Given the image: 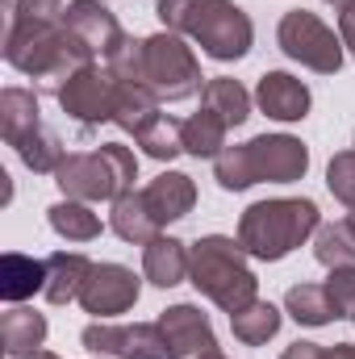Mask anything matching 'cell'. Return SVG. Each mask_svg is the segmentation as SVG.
<instances>
[{
    "label": "cell",
    "mask_w": 355,
    "mask_h": 359,
    "mask_svg": "<svg viewBox=\"0 0 355 359\" xmlns=\"http://www.w3.org/2000/svg\"><path fill=\"white\" fill-rule=\"evenodd\" d=\"M92 268L96 264H92L88 255H80V251H55V255H46V288H42V297L51 305L80 301L84 280L92 276Z\"/></svg>",
    "instance_id": "2e32d148"
},
{
    "label": "cell",
    "mask_w": 355,
    "mask_h": 359,
    "mask_svg": "<svg viewBox=\"0 0 355 359\" xmlns=\"http://www.w3.org/2000/svg\"><path fill=\"white\" fill-rule=\"evenodd\" d=\"M63 25L88 46L92 59H109V55L117 50V42L126 38L121 25H117V17H113L100 0H72V4L63 8Z\"/></svg>",
    "instance_id": "4fadbf2b"
},
{
    "label": "cell",
    "mask_w": 355,
    "mask_h": 359,
    "mask_svg": "<svg viewBox=\"0 0 355 359\" xmlns=\"http://www.w3.org/2000/svg\"><path fill=\"white\" fill-rule=\"evenodd\" d=\"M138 292H142V284H138V276L130 268H121V264H96L92 276L84 280L80 305L96 322H109L117 313H130L138 305Z\"/></svg>",
    "instance_id": "8fae6325"
},
{
    "label": "cell",
    "mask_w": 355,
    "mask_h": 359,
    "mask_svg": "<svg viewBox=\"0 0 355 359\" xmlns=\"http://www.w3.org/2000/svg\"><path fill=\"white\" fill-rule=\"evenodd\" d=\"M284 309L301 326H330L339 318L335 305H330V297H326V284H293L284 292Z\"/></svg>",
    "instance_id": "4316f807"
},
{
    "label": "cell",
    "mask_w": 355,
    "mask_h": 359,
    "mask_svg": "<svg viewBox=\"0 0 355 359\" xmlns=\"http://www.w3.org/2000/svg\"><path fill=\"white\" fill-rule=\"evenodd\" d=\"M29 359H63V355H55V351H34Z\"/></svg>",
    "instance_id": "74e56055"
},
{
    "label": "cell",
    "mask_w": 355,
    "mask_h": 359,
    "mask_svg": "<svg viewBox=\"0 0 355 359\" xmlns=\"http://www.w3.org/2000/svg\"><path fill=\"white\" fill-rule=\"evenodd\" d=\"M80 343L100 359H168L159 322H134V326L92 322V326H84Z\"/></svg>",
    "instance_id": "9c48e42d"
},
{
    "label": "cell",
    "mask_w": 355,
    "mask_h": 359,
    "mask_svg": "<svg viewBox=\"0 0 355 359\" xmlns=\"http://www.w3.org/2000/svg\"><path fill=\"white\" fill-rule=\"evenodd\" d=\"M38 126H42V117H38V92H29V88L0 92V134H4L8 147H17Z\"/></svg>",
    "instance_id": "44dd1931"
},
{
    "label": "cell",
    "mask_w": 355,
    "mask_h": 359,
    "mask_svg": "<svg viewBox=\"0 0 355 359\" xmlns=\"http://www.w3.org/2000/svg\"><path fill=\"white\" fill-rule=\"evenodd\" d=\"M326 297L335 305L339 318H351L355 313V268H335L326 276Z\"/></svg>",
    "instance_id": "d6a6232c"
},
{
    "label": "cell",
    "mask_w": 355,
    "mask_h": 359,
    "mask_svg": "<svg viewBox=\"0 0 355 359\" xmlns=\"http://www.w3.org/2000/svg\"><path fill=\"white\" fill-rule=\"evenodd\" d=\"M8 13L21 17V21H42V25H51V21H63V0H13Z\"/></svg>",
    "instance_id": "836d02e7"
},
{
    "label": "cell",
    "mask_w": 355,
    "mask_h": 359,
    "mask_svg": "<svg viewBox=\"0 0 355 359\" xmlns=\"http://www.w3.org/2000/svg\"><path fill=\"white\" fill-rule=\"evenodd\" d=\"M4 59H8L21 76H29L34 88L46 92V96H59L63 84H67L80 67L96 63L92 50L63 25V21L42 25V21H21V17H13V13H8V21H4Z\"/></svg>",
    "instance_id": "6da1fadb"
},
{
    "label": "cell",
    "mask_w": 355,
    "mask_h": 359,
    "mask_svg": "<svg viewBox=\"0 0 355 359\" xmlns=\"http://www.w3.org/2000/svg\"><path fill=\"white\" fill-rule=\"evenodd\" d=\"M201 100H205V109H213L226 126H243V121L251 117V92L243 88L239 80H230V76H213V80H205Z\"/></svg>",
    "instance_id": "603a6c76"
},
{
    "label": "cell",
    "mask_w": 355,
    "mask_h": 359,
    "mask_svg": "<svg viewBox=\"0 0 355 359\" xmlns=\"http://www.w3.org/2000/svg\"><path fill=\"white\" fill-rule=\"evenodd\" d=\"M46 222H51V230L59 234V238H67V243H92L96 234H100V217L88 209V201H55L51 209H46Z\"/></svg>",
    "instance_id": "d4e9b609"
},
{
    "label": "cell",
    "mask_w": 355,
    "mask_h": 359,
    "mask_svg": "<svg viewBox=\"0 0 355 359\" xmlns=\"http://www.w3.org/2000/svg\"><path fill=\"white\" fill-rule=\"evenodd\" d=\"M159 117V100L151 96V92L142 88V84H126V80H117V109H113V126H121L126 134H142L151 121Z\"/></svg>",
    "instance_id": "cb8c5ba5"
},
{
    "label": "cell",
    "mask_w": 355,
    "mask_h": 359,
    "mask_svg": "<svg viewBox=\"0 0 355 359\" xmlns=\"http://www.w3.org/2000/svg\"><path fill=\"white\" fill-rule=\"evenodd\" d=\"M109 226H113V234H117L121 243H134V247H147V243L159 238V230H163V226L151 217L142 192L117 196V201H113V213H109Z\"/></svg>",
    "instance_id": "ffe728a7"
},
{
    "label": "cell",
    "mask_w": 355,
    "mask_h": 359,
    "mask_svg": "<svg viewBox=\"0 0 355 359\" xmlns=\"http://www.w3.org/2000/svg\"><path fill=\"white\" fill-rule=\"evenodd\" d=\"M351 322H355V313H351Z\"/></svg>",
    "instance_id": "60d3db41"
},
{
    "label": "cell",
    "mask_w": 355,
    "mask_h": 359,
    "mask_svg": "<svg viewBox=\"0 0 355 359\" xmlns=\"http://www.w3.org/2000/svg\"><path fill=\"white\" fill-rule=\"evenodd\" d=\"M59 104H63V113L72 117V121H80L84 130L92 126H100V121H113V109H117V80H113V72L109 67H80L63 92H59Z\"/></svg>",
    "instance_id": "30bf717a"
},
{
    "label": "cell",
    "mask_w": 355,
    "mask_h": 359,
    "mask_svg": "<svg viewBox=\"0 0 355 359\" xmlns=\"http://www.w3.org/2000/svg\"><path fill=\"white\" fill-rule=\"evenodd\" d=\"M13 151L21 155V163H25L34 176H55V172L63 168V159H67L63 138H59L55 130H46V126H38L34 134H25Z\"/></svg>",
    "instance_id": "484cf974"
},
{
    "label": "cell",
    "mask_w": 355,
    "mask_h": 359,
    "mask_svg": "<svg viewBox=\"0 0 355 359\" xmlns=\"http://www.w3.org/2000/svg\"><path fill=\"white\" fill-rule=\"evenodd\" d=\"M339 38H343V46L351 50V59H355V4L339 8Z\"/></svg>",
    "instance_id": "e575fe53"
},
{
    "label": "cell",
    "mask_w": 355,
    "mask_h": 359,
    "mask_svg": "<svg viewBox=\"0 0 355 359\" xmlns=\"http://www.w3.org/2000/svg\"><path fill=\"white\" fill-rule=\"evenodd\" d=\"M46 288V259L21 255V251H4L0 255V297L21 305L25 297Z\"/></svg>",
    "instance_id": "d6986e66"
},
{
    "label": "cell",
    "mask_w": 355,
    "mask_h": 359,
    "mask_svg": "<svg viewBox=\"0 0 355 359\" xmlns=\"http://www.w3.org/2000/svg\"><path fill=\"white\" fill-rule=\"evenodd\" d=\"M326 359H355V343H335V347H326Z\"/></svg>",
    "instance_id": "8d00e7d4"
},
{
    "label": "cell",
    "mask_w": 355,
    "mask_h": 359,
    "mask_svg": "<svg viewBox=\"0 0 355 359\" xmlns=\"http://www.w3.org/2000/svg\"><path fill=\"white\" fill-rule=\"evenodd\" d=\"M142 201H147V209H151V217L159 226H172V222L192 213L196 184H192V176H184V172H159V176L142 188Z\"/></svg>",
    "instance_id": "9a60e30c"
},
{
    "label": "cell",
    "mask_w": 355,
    "mask_h": 359,
    "mask_svg": "<svg viewBox=\"0 0 355 359\" xmlns=\"http://www.w3.org/2000/svg\"><path fill=\"white\" fill-rule=\"evenodd\" d=\"M201 63L192 55V46H184L180 34H151L142 42V88L151 92L159 104H176L188 100L205 88L201 84Z\"/></svg>",
    "instance_id": "52a82bcc"
},
{
    "label": "cell",
    "mask_w": 355,
    "mask_h": 359,
    "mask_svg": "<svg viewBox=\"0 0 355 359\" xmlns=\"http://www.w3.org/2000/svg\"><path fill=\"white\" fill-rule=\"evenodd\" d=\"M142 42H147V38H121V42H117V50L105 59V67L113 72V80L142 84Z\"/></svg>",
    "instance_id": "4dcf8cb0"
},
{
    "label": "cell",
    "mask_w": 355,
    "mask_h": 359,
    "mask_svg": "<svg viewBox=\"0 0 355 359\" xmlns=\"http://www.w3.org/2000/svg\"><path fill=\"white\" fill-rule=\"evenodd\" d=\"M326 4H339V8H347V4H355V0H326Z\"/></svg>",
    "instance_id": "f35d334b"
},
{
    "label": "cell",
    "mask_w": 355,
    "mask_h": 359,
    "mask_svg": "<svg viewBox=\"0 0 355 359\" xmlns=\"http://www.w3.org/2000/svg\"><path fill=\"white\" fill-rule=\"evenodd\" d=\"M347 222H351V226H355V209H351V217H347Z\"/></svg>",
    "instance_id": "ab89813d"
},
{
    "label": "cell",
    "mask_w": 355,
    "mask_h": 359,
    "mask_svg": "<svg viewBox=\"0 0 355 359\" xmlns=\"http://www.w3.org/2000/svg\"><path fill=\"white\" fill-rule=\"evenodd\" d=\"M188 280L222 313H239L260 297V280L247 264L243 243L226 234H205L188 247Z\"/></svg>",
    "instance_id": "5b68a950"
},
{
    "label": "cell",
    "mask_w": 355,
    "mask_h": 359,
    "mask_svg": "<svg viewBox=\"0 0 355 359\" xmlns=\"http://www.w3.org/2000/svg\"><path fill=\"white\" fill-rule=\"evenodd\" d=\"M280 359H326V347H318V343H293Z\"/></svg>",
    "instance_id": "d590c367"
},
{
    "label": "cell",
    "mask_w": 355,
    "mask_h": 359,
    "mask_svg": "<svg viewBox=\"0 0 355 359\" xmlns=\"http://www.w3.org/2000/svg\"><path fill=\"white\" fill-rule=\"evenodd\" d=\"M0 343H4V355L8 359H29L34 351H42L46 343V318L38 309H8L0 318Z\"/></svg>",
    "instance_id": "ac0fdd59"
},
{
    "label": "cell",
    "mask_w": 355,
    "mask_h": 359,
    "mask_svg": "<svg viewBox=\"0 0 355 359\" xmlns=\"http://www.w3.org/2000/svg\"><path fill=\"white\" fill-rule=\"evenodd\" d=\"M326 188L335 201H343L347 209H355V151H339L326 168Z\"/></svg>",
    "instance_id": "1f68e13d"
},
{
    "label": "cell",
    "mask_w": 355,
    "mask_h": 359,
    "mask_svg": "<svg viewBox=\"0 0 355 359\" xmlns=\"http://www.w3.org/2000/svg\"><path fill=\"white\" fill-rule=\"evenodd\" d=\"M180 126L184 121H176V117H168V113H159L134 142L142 147V155L147 159H159V163H172L176 155H184V134H180Z\"/></svg>",
    "instance_id": "f546056e"
},
{
    "label": "cell",
    "mask_w": 355,
    "mask_h": 359,
    "mask_svg": "<svg viewBox=\"0 0 355 359\" xmlns=\"http://www.w3.org/2000/svg\"><path fill=\"white\" fill-rule=\"evenodd\" d=\"M226 121L213 113V109H201V113H192V117H184V126H180V134H184V155H192V159H217L222 151H226Z\"/></svg>",
    "instance_id": "7402d4cb"
},
{
    "label": "cell",
    "mask_w": 355,
    "mask_h": 359,
    "mask_svg": "<svg viewBox=\"0 0 355 359\" xmlns=\"http://www.w3.org/2000/svg\"><path fill=\"white\" fill-rule=\"evenodd\" d=\"M255 104L272 121H301L309 117V88L288 72H264L255 84Z\"/></svg>",
    "instance_id": "5bb4252c"
},
{
    "label": "cell",
    "mask_w": 355,
    "mask_h": 359,
    "mask_svg": "<svg viewBox=\"0 0 355 359\" xmlns=\"http://www.w3.org/2000/svg\"><path fill=\"white\" fill-rule=\"evenodd\" d=\"M230 330H234L239 343H247V347H264L267 339H276V330H280V309H276L272 301H260V297H255L247 309L230 313Z\"/></svg>",
    "instance_id": "83f0119b"
},
{
    "label": "cell",
    "mask_w": 355,
    "mask_h": 359,
    "mask_svg": "<svg viewBox=\"0 0 355 359\" xmlns=\"http://www.w3.org/2000/svg\"><path fill=\"white\" fill-rule=\"evenodd\" d=\"M314 259L322 268H355V226L351 222H330V226H318V238H314Z\"/></svg>",
    "instance_id": "f1b7e54d"
},
{
    "label": "cell",
    "mask_w": 355,
    "mask_h": 359,
    "mask_svg": "<svg viewBox=\"0 0 355 359\" xmlns=\"http://www.w3.org/2000/svg\"><path fill=\"white\" fill-rule=\"evenodd\" d=\"M322 213L309 196H276V201H255L239 217V243L251 259L276 264L293 255L309 234H318Z\"/></svg>",
    "instance_id": "3957f363"
},
{
    "label": "cell",
    "mask_w": 355,
    "mask_h": 359,
    "mask_svg": "<svg viewBox=\"0 0 355 359\" xmlns=\"http://www.w3.org/2000/svg\"><path fill=\"white\" fill-rule=\"evenodd\" d=\"M159 330L168 343V359H222L217 334L196 305H172L159 313Z\"/></svg>",
    "instance_id": "7c38bea8"
},
{
    "label": "cell",
    "mask_w": 355,
    "mask_h": 359,
    "mask_svg": "<svg viewBox=\"0 0 355 359\" xmlns=\"http://www.w3.org/2000/svg\"><path fill=\"white\" fill-rule=\"evenodd\" d=\"M309 172V151L293 134H260L243 147H226L213 159V176L226 192H247L251 184H297Z\"/></svg>",
    "instance_id": "277c9868"
},
{
    "label": "cell",
    "mask_w": 355,
    "mask_h": 359,
    "mask_svg": "<svg viewBox=\"0 0 355 359\" xmlns=\"http://www.w3.org/2000/svg\"><path fill=\"white\" fill-rule=\"evenodd\" d=\"M138 180V159L130 147L121 142H105L100 151L84 155H67L63 168L55 172V184L63 188V196L72 201H117L126 192H134Z\"/></svg>",
    "instance_id": "8992f818"
},
{
    "label": "cell",
    "mask_w": 355,
    "mask_h": 359,
    "mask_svg": "<svg viewBox=\"0 0 355 359\" xmlns=\"http://www.w3.org/2000/svg\"><path fill=\"white\" fill-rule=\"evenodd\" d=\"M276 42L293 63H301L318 76H335L343 67V50H347L343 38L309 8H288L276 25Z\"/></svg>",
    "instance_id": "ba28073f"
},
{
    "label": "cell",
    "mask_w": 355,
    "mask_h": 359,
    "mask_svg": "<svg viewBox=\"0 0 355 359\" xmlns=\"http://www.w3.org/2000/svg\"><path fill=\"white\" fill-rule=\"evenodd\" d=\"M155 13L168 34L192 38L217 63H239L251 55L255 25L234 0H159Z\"/></svg>",
    "instance_id": "7a4b0ae2"
},
{
    "label": "cell",
    "mask_w": 355,
    "mask_h": 359,
    "mask_svg": "<svg viewBox=\"0 0 355 359\" xmlns=\"http://www.w3.org/2000/svg\"><path fill=\"white\" fill-rule=\"evenodd\" d=\"M142 271L155 288H176L188 280V243L172 234H159L142 247Z\"/></svg>",
    "instance_id": "e0dca14e"
}]
</instances>
